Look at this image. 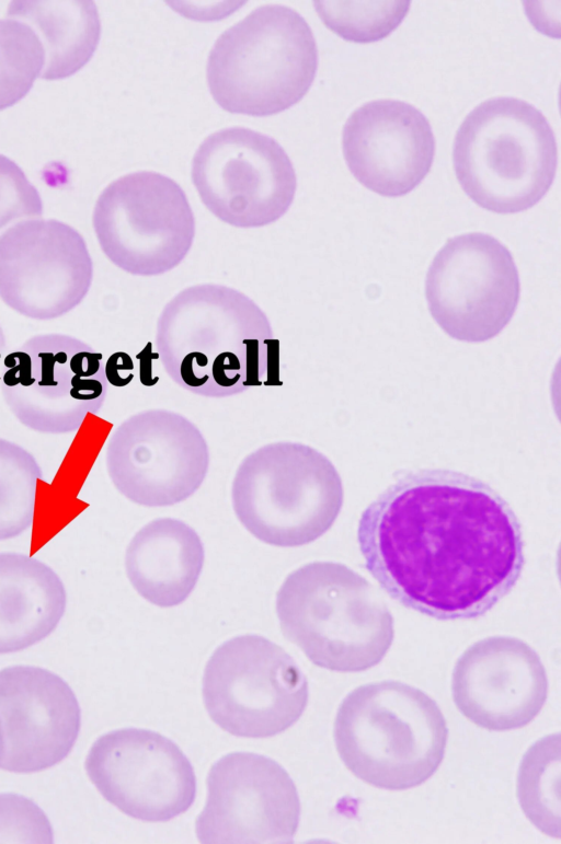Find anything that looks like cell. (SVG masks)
I'll return each mask as SVG.
<instances>
[{
    "mask_svg": "<svg viewBox=\"0 0 561 844\" xmlns=\"http://www.w3.org/2000/svg\"><path fill=\"white\" fill-rule=\"evenodd\" d=\"M8 14L20 18L43 41L45 80L67 78L94 54L101 34L98 8L92 1H13Z\"/></svg>",
    "mask_w": 561,
    "mask_h": 844,
    "instance_id": "22",
    "label": "cell"
},
{
    "mask_svg": "<svg viewBox=\"0 0 561 844\" xmlns=\"http://www.w3.org/2000/svg\"><path fill=\"white\" fill-rule=\"evenodd\" d=\"M560 733L534 742L524 753L517 773L516 794L528 820L542 833L559 839L560 823Z\"/></svg>",
    "mask_w": 561,
    "mask_h": 844,
    "instance_id": "23",
    "label": "cell"
},
{
    "mask_svg": "<svg viewBox=\"0 0 561 844\" xmlns=\"http://www.w3.org/2000/svg\"><path fill=\"white\" fill-rule=\"evenodd\" d=\"M410 1H314L322 22L336 35L354 43L387 37L403 21Z\"/></svg>",
    "mask_w": 561,
    "mask_h": 844,
    "instance_id": "25",
    "label": "cell"
},
{
    "mask_svg": "<svg viewBox=\"0 0 561 844\" xmlns=\"http://www.w3.org/2000/svg\"><path fill=\"white\" fill-rule=\"evenodd\" d=\"M53 841L50 822L33 800L12 793L0 794V842Z\"/></svg>",
    "mask_w": 561,
    "mask_h": 844,
    "instance_id": "28",
    "label": "cell"
},
{
    "mask_svg": "<svg viewBox=\"0 0 561 844\" xmlns=\"http://www.w3.org/2000/svg\"><path fill=\"white\" fill-rule=\"evenodd\" d=\"M202 692L214 722L244 738L287 730L301 717L309 697L308 681L293 657L255 634L232 637L216 648Z\"/></svg>",
    "mask_w": 561,
    "mask_h": 844,
    "instance_id": "8",
    "label": "cell"
},
{
    "mask_svg": "<svg viewBox=\"0 0 561 844\" xmlns=\"http://www.w3.org/2000/svg\"><path fill=\"white\" fill-rule=\"evenodd\" d=\"M205 562L204 544L184 521L162 517L141 527L128 543L126 576L148 602L171 608L194 590Z\"/></svg>",
    "mask_w": 561,
    "mask_h": 844,
    "instance_id": "20",
    "label": "cell"
},
{
    "mask_svg": "<svg viewBox=\"0 0 561 844\" xmlns=\"http://www.w3.org/2000/svg\"><path fill=\"white\" fill-rule=\"evenodd\" d=\"M85 770L108 802L142 821H169L195 800L191 762L178 744L152 730L122 728L102 735L90 748Z\"/></svg>",
    "mask_w": 561,
    "mask_h": 844,
    "instance_id": "15",
    "label": "cell"
},
{
    "mask_svg": "<svg viewBox=\"0 0 561 844\" xmlns=\"http://www.w3.org/2000/svg\"><path fill=\"white\" fill-rule=\"evenodd\" d=\"M366 569L403 605L439 620L477 617L517 582L520 523L484 482L449 470L409 472L362 513Z\"/></svg>",
    "mask_w": 561,
    "mask_h": 844,
    "instance_id": "1",
    "label": "cell"
},
{
    "mask_svg": "<svg viewBox=\"0 0 561 844\" xmlns=\"http://www.w3.org/2000/svg\"><path fill=\"white\" fill-rule=\"evenodd\" d=\"M44 63L45 53L33 28L20 21L0 20V111L27 94Z\"/></svg>",
    "mask_w": 561,
    "mask_h": 844,
    "instance_id": "26",
    "label": "cell"
},
{
    "mask_svg": "<svg viewBox=\"0 0 561 844\" xmlns=\"http://www.w3.org/2000/svg\"><path fill=\"white\" fill-rule=\"evenodd\" d=\"M191 176L206 208L238 228L264 227L282 218L297 186L284 148L243 127L209 135L193 157Z\"/></svg>",
    "mask_w": 561,
    "mask_h": 844,
    "instance_id": "11",
    "label": "cell"
},
{
    "mask_svg": "<svg viewBox=\"0 0 561 844\" xmlns=\"http://www.w3.org/2000/svg\"><path fill=\"white\" fill-rule=\"evenodd\" d=\"M318 68L312 31L294 9L262 5L226 30L207 60V81L225 111L271 116L298 103Z\"/></svg>",
    "mask_w": 561,
    "mask_h": 844,
    "instance_id": "6",
    "label": "cell"
},
{
    "mask_svg": "<svg viewBox=\"0 0 561 844\" xmlns=\"http://www.w3.org/2000/svg\"><path fill=\"white\" fill-rule=\"evenodd\" d=\"M558 149L543 114L515 97H493L462 120L453 165L466 195L495 213H516L539 203L552 185Z\"/></svg>",
    "mask_w": 561,
    "mask_h": 844,
    "instance_id": "5",
    "label": "cell"
},
{
    "mask_svg": "<svg viewBox=\"0 0 561 844\" xmlns=\"http://www.w3.org/2000/svg\"><path fill=\"white\" fill-rule=\"evenodd\" d=\"M333 737L341 760L356 777L378 788L403 790L437 771L448 728L425 692L383 680L363 684L344 697Z\"/></svg>",
    "mask_w": 561,
    "mask_h": 844,
    "instance_id": "4",
    "label": "cell"
},
{
    "mask_svg": "<svg viewBox=\"0 0 561 844\" xmlns=\"http://www.w3.org/2000/svg\"><path fill=\"white\" fill-rule=\"evenodd\" d=\"M0 382L15 418L42 433L76 431L99 412L107 392L103 356L58 333L34 335L8 354Z\"/></svg>",
    "mask_w": 561,
    "mask_h": 844,
    "instance_id": "10",
    "label": "cell"
},
{
    "mask_svg": "<svg viewBox=\"0 0 561 844\" xmlns=\"http://www.w3.org/2000/svg\"><path fill=\"white\" fill-rule=\"evenodd\" d=\"M344 500L342 478L331 460L305 443L264 444L238 465L231 501L243 528L259 541L297 547L322 536Z\"/></svg>",
    "mask_w": 561,
    "mask_h": 844,
    "instance_id": "7",
    "label": "cell"
},
{
    "mask_svg": "<svg viewBox=\"0 0 561 844\" xmlns=\"http://www.w3.org/2000/svg\"><path fill=\"white\" fill-rule=\"evenodd\" d=\"M66 605L65 585L51 567L23 553L0 552V654L46 638Z\"/></svg>",
    "mask_w": 561,
    "mask_h": 844,
    "instance_id": "21",
    "label": "cell"
},
{
    "mask_svg": "<svg viewBox=\"0 0 561 844\" xmlns=\"http://www.w3.org/2000/svg\"><path fill=\"white\" fill-rule=\"evenodd\" d=\"M105 463L113 485L128 500L165 507L199 488L208 472L209 450L202 431L184 415L152 408L115 428Z\"/></svg>",
    "mask_w": 561,
    "mask_h": 844,
    "instance_id": "13",
    "label": "cell"
},
{
    "mask_svg": "<svg viewBox=\"0 0 561 844\" xmlns=\"http://www.w3.org/2000/svg\"><path fill=\"white\" fill-rule=\"evenodd\" d=\"M154 340L169 378L206 397L242 393L278 371L279 344L266 313L221 284H196L175 293L158 316Z\"/></svg>",
    "mask_w": 561,
    "mask_h": 844,
    "instance_id": "2",
    "label": "cell"
},
{
    "mask_svg": "<svg viewBox=\"0 0 561 844\" xmlns=\"http://www.w3.org/2000/svg\"><path fill=\"white\" fill-rule=\"evenodd\" d=\"M451 695L458 710L477 726L492 731L518 729L546 703V669L526 641L490 636L469 646L457 659Z\"/></svg>",
    "mask_w": 561,
    "mask_h": 844,
    "instance_id": "18",
    "label": "cell"
},
{
    "mask_svg": "<svg viewBox=\"0 0 561 844\" xmlns=\"http://www.w3.org/2000/svg\"><path fill=\"white\" fill-rule=\"evenodd\" d=\"M345 162L369 190L400 197L428 174L435 139L427 118L399 100L365 103L347 118L342 134Z\"/></svg>",
    "mask_w": 561,
    "mask_h": 844,
    "instance_id": "19",
    "label": "cell"
},
{
    "mask_svg": "<svg viewBox=\"0 0 561 844\" xmlns=\"http://www.w3.org/2000/svg\"><path fill=\"white\" fill-rule=\"evenodd\" d=\"M196 820L202 843H291L300 818L294 781L271 758L232 752L211 765Z\"/></svg>",
    "mask_w": 561,
    "mask_h": 844,
    "instance_id": "16",
    "label": "cell"
},
{
    "mask_svg": "<svg viewBox=\"0 0 561 844\" xmlns=\"http://www.w3.org/2000/svg\"><path fill=\"white\" fill-rule=\"evenodd\" d=\"M283 635L316 666L359 672L378 664L394 636L383 596L348 566L317 560L287 575L276 593Z\"/></svg>",
    "mask_w": 561,
    "mask_h": 844,
    "instance_id": "3",
    "label": "cell"
},
{
    "mask_svg": "<svg viewBox=\"0 0 561 844\" xmlns=\"http://www.w3.org/2000/svg\"><path fill=\"white\" fill-rule=\"evenodd\" d=\"M7 355V339L2 326L0 325V381L3 371V361Z\"/></svg>",
    "mask_w": 561,
    "mask_h": 844,
    "instance_id": "29",
    "label": "cell"
},
{
    "mask_svg": "<svg viewBox=\"0 0 561 844\" xmlns=\"http://www.w3.org/2000/svg\"><path fill=\"white\" fill-rule=\"evenodd\" d=\"M42 213L37 189L15 162L0 154V236L13 224Z\"/></svg>",
    "mask_w": 561,
    "mask_h": 844,
    "instance_id": "27",
    "label": "cell"
},
{
    "mask_svg": "<svg viewBox=\"0 0 561 844\" xmlns=\"http://www.w3.org/2000/svg\"><path fill=\"white\" fill-rule=\"evenodd\" d=\"M92 279L87 243L65 222L23 220L0 236V299L23 316L67 314L85 298Z\"/></svg>",
    "mask_w": 561,
    "mask_h": 844,
    "instance_id": "14",
    "label": "cell"
},
{
    "mask_svg": "<svg viewBox=\"0 0 561 844\" xmlns=\"http://www.w3.org/2000/svg\"><path fill=\"white\" fill-rule=\"evenodd\" d=\"M93 229L104 255L135 276L165 274L181 264L195 236V218L182 187L157 172L124 175L99 196Z\"/></svg>",
    "mask_w": 561,
    "mask_h": 844,
    "instance_id": "9",
    "label": "cell"
},
{
    "mask_svg": "<svg viewBox=\"0 0 561 844\" xmlns=\"http://www.w3.org/2000/svg\"><path fill=\"white\" fill-rule=\"evenodd\" d=\"M42 475L31 452L0 438V541L19 536L32 525Z\"/></svg>",
    "mask_w": 561,
    "mask_h": 844,
    "instance_id": "24",
    "label": "cell"
},
{
    "mask_svg": "<svg viewBox=\"0 0 561 844\" xmlns=\"http://www.w3.org/2000/svg\"><path fill=\"white\" fill-rule=\"evenodd\" d=\"M519 292L511 252L481 232L447 240L425 279L433 319L451 338L467 343L485 342L500 334L516 311Z\"/></svg>",
    "mask_w": 561,
    "mask_h": 844,
    "instance_id": "12",
    "label": "cell"
},
{
    "mask_svg": "<svg viewBox=\"0 0 561 844\" xmlns=\"http://www.w3.org/2000/svg\"><path fill=\"white\" fill-rule=\"evenodd\" d=\"M80 725L78 700L61 677L24 664L0 670V768L34 773L56 765Z\"/></svg>",
    "mask_w": 561,
    "mask_h": 844,
    "instance_id": "17",
    "label": "cell"
}]
</instances>
